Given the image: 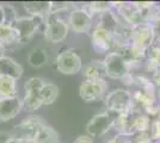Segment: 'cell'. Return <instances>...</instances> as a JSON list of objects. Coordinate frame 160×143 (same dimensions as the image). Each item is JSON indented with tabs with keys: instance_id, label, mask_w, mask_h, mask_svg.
Returning <instances> with one entry per match:
<instances>
[{
	"instance_id": "cell-1",
	"label": "cell",
	"mask_w": 160,
	"mask_h": 143,
	"mask_svg": "<svg viewBox=\"0 0 160 143\" xmlns=\"http://www.w3.org/2000/svg\"><path fill=\"white\" fill-rule=\"evenodd\" d=\"M104 105L107 111L111 115L133 111L132 92L127 88H116L111 92H108L104 98Z\"/></svg>"
},
{
	"instance_id": "cell-2",
	"label": "cell",
	"mask_w": 160,
	"mask_h": 143,
	"mask_svg": "<svg viewBox=\"0 0 160 143\" xmlns=\"http://www.w3.org/2000/svg\"><path fill=\"white\" fill-rule=\"evenodd\" d=\"M46 21L47 19L40 17H19L12 25L18 37V43L24 44L30 41L38 31H44Z\"/></svg>"
},
{
	"instance_id": "cell-3",
	"label": "cell",
	"mask_w": 160,
	"mask_h": 143,
	"mask_svg": "<svg viewBox=\"0 0 160 143\" xmlns=\"http://www.w3.org/2000/svg\"><path fill=\"white\" fill-rule=\"evenodd\" d=\"M46 124L47 123L44 122V119L40 116L27 117L12 129L10 137L16 138L24 143H32L41 128Z\"/></svg>"
},
{
	"instance_id": "cell-4",
	"label": "cell",
	"mask_w": 160,
	"mask_h": 143,
	"mask_svg": "<svg viewBox=\"0 0 160 143\" xmlns=\"http://www.w3.org/2000/svg\"><path fill=\"white\" fill-rule=\"evenodd\" d=\"M69 26L61 14H49L46 21V29L43 31L44 38L50 43H61L67 38Z\"/></svg>"
},
{
	"instance_id": "cell-5",
	"label": "cell",
	"mask_w": 160,
	"mask_h": 143,
	"mask_svg": "<svg viewBox=\"0 0 160 143\" xmlns=\"http://www.w3.org/2000/svg\"><path fill=\"white\" fill-rule=\"evenodd\" d=\"M55 69L65 75L78 74L82 69V60L72 49H63L58 54L55 62Z\"/></svg>"
},
{
	"instance_id": "cell-6",
	"label": "cell",
	"mask_w": 160,
	"mask_h": 143,
	"mask_svg": "<svg viewBox=\"0 0 160 143\" xmlns=\"http://www.w3.org/2000/svg\"><path fill=\"white\" fill-rule=\"evenodd\" d=\"M68 26L75 34H88L93 27V18L84 6H75L68 14Z\"/></svg>"
},
{
	"instance_id": "cell-7",
	"label": "cell",
	"mask_w": 160,
	"mask_h": 143,
	"mask_svg": "<svg viewBox=\"0 0 160 143\" xmlns=\"http://www.w3.org/2000/svg\"><path fill=\"white\" fill-rule=\"evenodd\" d=\"M103 62H104L105 70H107V76L111 78V79L122 80L129 73H132L128 62L117 51H111L108 55H105Z\"/></svg>"
},
{
	"instance_id": "cell-8",
	"label": "cell",
	"mask_w": 160,
	"mask_h": 143,
	"mask_svg": "<svg viewBox=\"0 0 160 143\" xmlns=\"http://www.w3.org/2000/svg\"><path fill=\"white\" fill-rule=\"evenodd\" d=\"M108 94V82L105 80H85L79 86L80 98L86 102H94L104 100Z\"/></svg>"
},
{
	"instance_id": "cell-9",
	"label": "cell",
	"mask_w": 160,
	"mask_h": 143,
	"mask_svg": "<svg viewBox=\"0 0 160 143\" xmlns=\"http://www.w3.org/2000/svg\"><path fill=\"white\" fill-rule=\"evenodd\" d=\"M91 47L98 54H105L113 51L115 38L113 34L102 26H96L91 31Z\"/></svg>"
},
{
	"instance_id": "cell-10",
	"label": "cell",
	"mask_w": 160,
	"mask_h": 143,
	"mask_svg": "<svg viewBox=\"0 0 160 143\" xmlns=\"http://www.w3.org/2000/svg\"><path fill=\"white\" fill-rule=\"evenodd\" d=\"M115 116L110 112H100L94 115L86 124V132L91 137H99L105 135L111 129H113Z\"/></svg>"
},
{
	"instance_id": "cell-11",
	"label": "cell",
	"mask_w": 160,
	"mask_h": 143,
	"mask_svg": "<svg viewBox=\"0 0 160 143\" xmlns=\"http://www.w3.org/2000/svg\"><path fill=\"white\" fill-rule=\"evenodd\" d=\"M154 42V34L151 24L142 23L136 26H133L129 31V43L136 44L142 48L151 47V44Z\"/></svg>"
},
{
	"instance_id": "cell-12",
	"label": "cell",
	"mask_w": 160,
	"mask_h": 143,
	"mask_svg": "<svg viewBox=\"0 0 160 143\" xmlns=\"http://www.w3.org/2000/svg\"><path fill=\"white\" fill-rule=\"evenodd\" d=\"M22 109V99L18 95L0 98V122H8L16 118Z\"/></svg>"
},
{
	"instance_id": "cell-13",
	"label": "cell",
	"mask_w": 160,
	"mask_h": 143,
	"mask_svg": "<svg viewBox=\"0 0 160 143\" xmlns=\"http://www.w3.org/2000/svg\"><path fill=\"white\" fill-rule=\"evenodd\" d=\"M81 74L85 78V80H92V81L105 80L107 70L103 60H91L85 66H82Z\"/></svg>"
},
{
	"instance_id": "cell-14",
	"label": "cell",
	"mask_w": 160,
	"mask_h": 143,
	"mask_svg": "<svg viewBox=\"0 0 160 143\" xmlns=\"http://www.w3.org/2000/svg\"><path fill=\"white\" fill-rule=\"evenodd\" d=\"M134 111L129 112H123L115 115V121H113V129L117 131V135H124V136L133 137L134 136Z\"/></svg>"
},
{
	"instance_id": "cell-15",
	"label": "cell",
	"mask_w": 160,
	"mask_h": 143,
	"mask_svg": "<svg viewBox=\"0 0 160 143\" xmlns=\"http://www.w3.org/2000/svg\"><path fill=\"white\" fill-rule=\"evenodd\" d=\"M23 75V67L11 56L2 55L0 56V78L8 76L18 80Z\"/></svg>"
},
{
	"instance_id": "cell-16",
	"label": "cell",
	"mask_w": 160,
	"mask_h": 143,
	"mask_svg": "<svg viewBox=\"0 0 160 143\" xmlns=\"http://www.w3.org/2000/svg\"><path fill=\"white\" fill-rule=\"evenodd\" d=\"M52 1H29L24 2V8L28 16L30 17H40L47 19L50 14Z\"/></svg>"
},
{
	"instance_id": "cell-17",
	"label": "cell",
	"mask_w": 160,
	"mask_h": 143,
	"mask_svg": "<svg viewBox=\"0 0 160 143\" xmlns=\"http://www.w3.org/2000/svg\"><path fill=\"white\" fill-rule=\"evenodd\" d=\"M49 61V53L47 49L42 47H36L30 50L28 55V62L33 68H42Z\"/></svg>"
},
{
	"instance_id": "cell-18",
	"label": "cell",
	"mask_w": 160,
	"mask_h": 143,
	"mask_svg": "<svg viewBox=\"0 0 160 143\" xmlns=\"http://www.w3.org/2000/svg\"><path fill=\"white\" fill-rule=\"evenodd\" d=\"M22 105L23 109L27 112H35L43 105L42 99H41L40 92L37 91H28L22 99Z\"/></svg>"
},
{
	"instance_id": "cell-19",
	"label": "cell",
	"mask_w": 160,
	"mask_h": 143,
	"mask_svg": "<svg viewBox=\"0 0 160 143\" xmlns=\"http://www.w3.org/2000/svg\"><path fill=\"white\" fill-rule=\"evenodd\" d=\"M32 143H60V137L56 130L46 124L41 128Z\"/></svg>"
},
{
	"instance_id": "cell-20",
	"label": "cell",
	"mask_w": 160,
	"mask_h": 143,
	"mask_svg": "<svg viewBox=\"0 0 160 143\" xmlns=\"http://www.w3.org/2000/svg\"><path fill=\"white\" fill-rule=\"evenodd\" d=\"M59 93H60L59 87L55 83L46 82L40 92L41 99H42L43 105H52L53 102H55V100L59 97Z\"/></svg>"
},
{
	"instance_id": "cell-21",
	"label": "cell",
	"mask_w": 160,
	"mask_h": 143,
	"mask_svg": "<svg viewBox=\"0 0 160 143\" xmlns=\"http://www.w3.org/2000/svg\"><path fill=\"white\" fill-rule=\"evenodd\" d=\"M152 118L148 117L143 112H135L134 111V121H133V128L134 132H149L151 124H152ZM134 134V135H135Z\"/></svg>"
},
{
	"instance_id": "cell-22",
	"label": "cell",
	"mask_w": 160,
	"mask_h": 143,
	"mask_svg": "<svg viewBox=\"0 0 160 143\" xmlns=\"http://www.w3.org/2000/svg\"><path fill=\"white\" fill-rule=\"evenodd\" d=\"M17 94V80L1 76L0 78V98L2 97H16Z\"/></svg>"
},
{
	"instance_id": "cell-23",
	"label": "cell",
	"mask_w": 160,
	"mask_h": 143,
	"mask_svg": "<svg viewBox=\"0 0 160 143\" xmlns=\"http://www.w3.org/2000/svg\"><path fill=\"white\" fill-rule=\"evenodd\" d=\"M18 43V37L13 26L0 25V44L4 48Z\"/></svg>"
},
{
	"instance_id": "cell-24",
	"label": "cell",
	"mask_w": 160,
	"mask_h": 143,
	"mask_svg": "<svg viewBox=\"0 0 160 143\" xmlns=\"http://www.w3.org/2000/svg\"><path fill=\"white\" fill-rule=\"evenodd\" d=\"M84 7L88 11V13L91 14L92 17L94 16H99L108 12V11H111L112 10V2H109V1H93V2H88L85 4Z\"/></svg>"
},
{
	"instance_id": "cell-25",
	"label": "cell",
	"mask_w": 160,
	"mask_h": 143,
	"mask_svg": "<svg viewBox=\"0 0 160 143\" xmlns=\"http://www.w3.org/2000/svg\"><path fill=\"white\" fill-rule=\"evenodd\" d=\"M1 10H2V14H4V25L12 26L19 18L16 8L10 4H1Z\"/></svg>"
},
{
	"instance_id": "cell-26",
	"label": "cell",
	"mask_w": 160,
	"mask_h": 143,
	"mask_svg": "<svg viewBox=\"0 0 160 143\" xmlns=\"http://www.w3.org/2000/svg\"><path fill=\"white\" fill-rule=\"evenodd\" d=\"M44 83H46V81L42 78L31 76L24 83V89H25V92H28V91H37V92H41V89H42Z\"/></svg>"
},
{
	"instance_id": "cell-27",
	"label": "cell",
	"mask_w": 160,
	"mask_h": 143,
	"mask_svg": "<svg viewBox=\"0 0 160 143\" xmlns=\"http://www.w3.org/2000/svg\"><path fill=\"white\" fill-rule=\"evenodd\" d=\"M147 59L153 60L160 68V41H154L147 49Z\"/></svg>"
},
{
	"instance_id": "cell-28",
	"label": "cell",
	"mask_w": 160,
	"mask_h": 143,
	"mask_svg": "<svg viewBox=\"0 0 160 143\" xmlns=\"http://www.w3.org/2000/svg\"><path fill=\"white\" fill-rule=\"evenodd\" d=\"M133 143H155L149 132H138L133 137Z\"/></svg>"
},
{
	"instance_id": "cell-29",
	"label": "cell",
	"mask_w": 160,
	"mask_h": 143,
	"mask_svg": "<svg viewBox=\"0 0 160 143\" xmlns=\"http://www.w3.org/2000/svg\"><path fill=\"white\" fill-rule=\"evenodd\" d=\"M149 135L152 136L154 142L160 141V121L153 119L151 124V129H149Z\"/></svg>"
},
{
	"instance_id": "cell-30",
	"label": "cell",
	"mask_w": 160,
	"mask_h": 143,
	"mask_svg": "<svg viewBox=\"0 0 160 143\" xmlns=\"http://www.w3.org/2000/svg\"><path fill=\"white\" fill-rule=\"evenodd\" d=\"M107 143H133V138L124 135H116V136L109 140Z\"/></svg>"
},
{
	"instance_id": "cell-31",
	"label": "cell",
	"mask_w": 160,
	"mask_h": 143,
	"mask_svg": "<svg viewBox=\"0 0 160 143\" xmlns=\"http://www.w3.org/2000/svg\"><path fill=\"white\" fill-rule=\"evenodd\" d=\"M151 26L154 34V41H160V18H157L155 21H152Z\"/></svg>"
},
{
	"instance_id": "cell-32",
	"label": "cell",
	"mask_w": 160,
	"mask_h": 143,
	"mask_svg": "<svg viewBox=\"0 0 160 143\" xmlns=\"http://www.w3.org/2000/svg\"><path fill=\"white\" fill-rule=\"evenodd\" d=\"M73 143H94L93 142V137L88 136V135H80L74 140Z\"/></svg>"
},
{
	"instance_id": "cell-33",
	"label": "cell",
	"mask_w": 160,
	"mask_h": 143,
	"mask_svg": "<svg viewBox=\"0 0 160 143\" xmlns=\"http://www.w3.org/2000/svg\"><path fill=\"white\" fill-rule=\"evenodd\" d=\"M152 81H153L154 86L157 87V88H159L160 87V68L158 70H155L154 73H152Z\"/></svg>"
},
{
	"instance_id": "cell-34",
	"label": "cell",
	"mask_w": 160,
	"mask_h": 143,
	"mask_svg": "<svg viewBox=\"0 0 160 143\" xmlns=\"http://www.w3.org/2000/svg\"><path fill=\"white\" fill-rule=\"evenodd\" d=\"M4 143H24V142H22V141H18V140H16V138H12V137H10V138H7V140Z\"/></svg>"
},
{
	"instance_id": "cell-35",
	"label": "cell",
	"mask_w": 160,
	"mask_h": 143,
	"mask_svg": "<svg viewBox=\"0 0 160 143\" xmlns=\"http://www.w3.org/2000/svg\"><path fill=\"white\" fill-rule=\"evenodd\" d=\"M0 25H4V14H2V10H1V4H0Z\"/></svg>"
},
{
	"instance_id": "cell-36",
	"label": "cell",
	"mask_w": 160,
	"mask_h": 143,
	"mask_svg": "<svg viewBox=\"0 0 160 143\" xmlns=\"http://www.w3.org/2000/svg\"><path fill=\"white\" fill-rule=\"evenodd\" d=\"M157 100H158V102L160 104V87L157 88Z\"/></svg>"
},
{
	"instance_id": "cell-37",
	"label": "cell",
	"mask_w": 160,
	"mask_h": 143,
	"mask_svg": "<svg viewBox=\"0 0 160 143\" xmlns=\"http://www.w3.org/2000/svg\"><path fill=\"white\" fill-rule=\"evenodd\" d=\"M155 119L160 121V109H159V112H158V116H157V118H155Z\"/></svg>"
},
{
	"instance_id": "cell-38",
	"label": "cell",
	"mask_w": 160,
	"mask_h": 143,
	"mask_svg": "<svg viewBox=\"0 0 160 143\" xmlns=\"http://www.w3.org/2000/svg\"><path fill=\"white\" fill-rule=\"evenodd\" d=\"M0 143H2V142H1V140H0Z\"/></svg>"
}]
</instances>
